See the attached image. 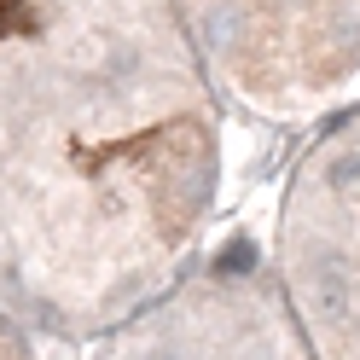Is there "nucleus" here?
<instances>
[{"label": "nucleus", "instance_id": "obj_1", "mask_svg": "<svg viewBox=\"0 0 360 360\" xmlns=\"http://www.w3.org/2000/svg\"><path fill=\"white\" fill-rule=\"evenodd\" d=\"M285 285L314 360H360V99L326 117L290 180Z\"/></svg>", "mask_w": 360, "mask_h": 360}]
</instances>
